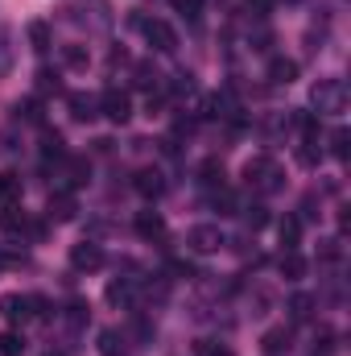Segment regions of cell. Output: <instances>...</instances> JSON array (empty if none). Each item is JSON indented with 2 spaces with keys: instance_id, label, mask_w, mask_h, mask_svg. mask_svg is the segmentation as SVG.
<instances>
[{
  "instance_id": "1",
  "label": "cell",
  "mask_w": 351,
  "mask_h": 356,
  "mask_svg": "<svg viewBox=\"0 0 351 356\" xmlns=\"http://www.w3.org/2000/svg\"><path fill=\"white\" fill-rule=\"evenodd\" d=\"M244 182L248 186H257L261 195H273V191H281V170H277V162L273 158H252L248 166H244Z\"/></svg>"
},
{
  "instance_id": "2",
  "label": "cell",
  "mask_w": 351,
  "mask_h": 356,
  "mask_svg": "<svg viewBox=\"0 0 351 356\" xmlns=\"http://www.w3.org/2000/svg\"><path fill=\"white\" fill-rule=\"evenodd\" d=\"M310 104L318 112H343L348 108V83L343 79H318L310 91Z\"/></svg>"
},
{
  "instance_id": "3",
  "label": "cell",
  "mask_w": 351,
  "mask_h": 356,
  "mask_svg": "<svg viewBox=\"0 0 351 356\" xmlns=\"http://www.w3.org/2000/svg\"><path fill=\"white\" fill-rule=\"evenodd\" d=\"M99 112L108 116V120H116V124H124L128 116H132V99H128V91L120 88H108L99 95Z\"/></svg>"
},
{
  "instance_id": "4",
  "label": "cell",
  "mask_w": 351,
  "mask_h": 356,
  "mask_svg": "<svg viewBox=\"0 0 351 356\" xmlns=\"http://www.w3.org/2000/svg\"><path fill=\"white\" fill-rule=\"evenodd\" d=\"M186 245H190V253H219L223 232H219L215 224H198V228L186 232Z\"/></svg>"
},
{
  "instance_id": "5",
  "label": "cell",
  "mask_w": 351,
  "mask_h": 356,
  "mask_svg": "<svg viewBox=\"0 0 351 356\" xmlns=\"http://www.w3.org/2000/svg\"><path fill=\"white\" fill-rule=\"evenodd\" d=\"M141 29H145V38H149V46H153V50H162V54L178 50V33H174V25H166V21H145Z\"/></svg>"
},
{
  "instance_id": "6",
  "label": "cell",
  "mask_w": 351,
  "mask_h": 356,
  "mask_svg": "<svg viewBox=\"0 0 351 356\" xmlns=\"http://www.w3.org/2000/svg\"><path fill=\"white\" fill-rule=\"evenodd\" d=\"M71 266L79 269V273H95V269L103 266V249H99V245H91V241L75 245V249H71Z\"/></svg>"
},
{
  "instance_id": "7",
  "label": "cell",
  "mask_w": 351,
  "mask_h": 356,
  "mask_svg": "<svg viewBox=\"0 0 351 356\" xmlns=\"http://www.w3.org/2000/svg\"><path fill=\"white\" fill-rule=\"evenodd\" d=\"M137 195H145V199H157L162 191H166V178H162V170H137Z\"/></svg>"
},
{
  "instance_id": "8",
  "label": "cell",
  "mask_w": 351,
  "mask_h": 356,
  "mask_svg": "<svg viewBox=\"0 0 351 356\" xmlns=\"http://www.w3.org/2000/svg\"><path fill=\"white\" fill-rule=\"evenodd\" d=\"M268 79H273L277 88H289V83L298 79V63H293V58H273V63H268Z\"/></svg>"
},
{
  "instance_id": "9",
  "label": "cell",
  "mask_w": 351,
  "mask_h": 356,
  "mask_svg": "<svg viewBox=\"0 0 351 356\" xmlns=\"http://www.w3.org/2000/svg\"><path fill=\"white\" fill-rule=\"evenodd\" d=\"M137 232H141L145 241H162V236H166V220H162L157 211H141V216H137Z\"/></svg>"
},
{
  "instance_id": "10",
  "label": "cell",
  "mask_w": 351,
  "mask_h": 356,
  "mask_svg": "<svg viewBox=\"0 0 351 356\" xmlns=\"http://www.w3.org/2000/svg\"><path fill=\"white\" fill-rule=\"evenodd\" d=\"M71 116H75V120H95V116H99V99L87 95V91H75V95H71Z\"/></svg>"
},
{
  "instance_id": "11",
  "label": "cell",
  "mask_w": 351,
  "mask_h": 356,
  "mask_svg": "<svg viewBox=\"0 0 351 356\" xmlns=\"http://www.w3.org/2000/svg\"><path fill=\"white\" fill-rule=\"evenodd\" d=\"M25 228H29L25 207H21V203H8V207L0 211V232H25Z\"/></svg>"
},
{
  "instance_id": "12",
  "label": "cell",
  "mask_w": 351,
  "mask_h": 356,
  "mask_svg": "<svg viewBox=\"0 0 351 356\" xmlns=\"http://www.w3.org/2000/svg\"><path fill=\"white\" fill-rule=\"evenodd\" d=\"M277 269H281V277L298 282V277H306V257H302L298 249H285V253H281V261H277Z\"/></svg>"
},
{
  "instance_id": "13",
  "label": "cell",
  "mask_w": 351,
  "mask_h": 356,
  "mask_svg": "<svg viewBox=\"0 0 351 356\" xmlns=\"http://www.w3.org/2000/svg\"><path fill=\"white\" fill-rule=\"evenodd\" d=\"M289 327H273V332H264V340H261V348L268 356H281V353H289Z\"/></svg>"
},
{
  "instance_id": "14",
  "label": "cell",
  "mask_w": 351,
  "mask_h": 356,
  "mask_svg": "<svg viewBox=\"0 0 351 356\" xmlns=\"http://www.w3.org/2000/svg\"><path fill=\"white\" fill-rule=\"evenodd\" d=\"M0 203L8 207V203H21V175L17 170H4L0 175Z\"/></svg>"
},
{
  "instance_id": "15",
  "label": "cell",
  "mask_w": 351,
  "mask_h": 356,
  "mask_svg": "<svg viewBox=\"0 0 351 356\" xmlns=\"http://www.w3.org/2000/svg\"><path fill=\"white\" fill-rule=\"evenodd\" d=\"M75 211H79V207H75V199H71V195H54V199H50V220H54V224L75 220Z\"/></svg>"
},
{
  "instance_id": "16",
  "label": "cell",
  "mask_w": 351,
  "mask_h": 356,
  "mask_svg": "<svg viewBox=\"0 0 351 356\" xmlns=\"http://www.w3.org/2000/svg\"><path fill=\"white\" fill-rule=\"evenodd\" d=\"M277 236H281L285 249H293V245L302 241V220H298V216H285V220L277 224Z\"/></svg>"
},
{
  "instance_id": "17",
  "label": "cell",
  "mask_w": 351,
  "mask_h": 356,
  "mask_svg": "<svg viewBox=\"0 0 351 356\" xmlns=\"http://www.w3.org/2000/svg\"><path fill=\"white\" fill-rule=\"evenodd\" d=\"M289 319H293V323L314 319V298H310V294H293V298H289Z\"/></svg>"
},
{
  "instance_id": "18",
  "label": "cell",
  "mask_w": 351,
  "mask_h": 356,
  "mask_svg": "<svg viewBox=\"0 0 351 356\" xmlns=\"http://www.w3.org/2000/svg\"><path fill=\"white\" fill-rule=\"evenodd\" d=\"M223 162H219V158H207V162H203V166H198V182H203V186H223Z\"/></svg>"
},
{
  "instance_id": "19",
  "label": "cell",
  "mask_w": 351,
  "mask_h": 356,
  "mask_svg": "<svg viewBox=\"0 0 351 356\" xmlns=\"http://www.w3.org/2000/svg\"><path fill=\"white\" fill-rule=\"evenodd\" d=\"M87 63H91L87 46H62V67L67 71H87Z\"/></svg>"
},
{
  "instance_id": "20",
  "label": "cell",
  "mask_w": 351,
  "mask_h": 356,
  "mask_svg": "<svg viewBox=\"0 0 351 356\" xmlns=\"http://www.w3.org/2000/svg\"><path fill=\"white\" fill-rule=\"evenodd\" d=\"M348 154H351V133H348V129H335V133H331V158H339V162H343Z\"/></svg>"
},
{
  "instance_id": "21",
  "label": "cell",
  "mask_w": 351,
  "mask_h": 356,
  "mask_svg": "<svg viewBox=\"0 0 351 356\" xmlns=\"http://www.w3.org/2000/svg\"><path fill=\"white\" fill-rule=\"evenodd\" d=\"M293 124L302 129V137H306V141H318V116H314V112H298V116H293Z\"/></svg>"
},
{
  "instance_id": "22",
  "label": "cell",
  "mask_w": 351,
  "mask_h": 356,
  "mask_svg": "<svg viewBox=\"0 0 351 356\" xmlns=\"http://www.w3.org/2000/svg\"><path fill=\"white\" fill-rule=\"evenodd\" d=\"M29 42H33V50H50V25L46 21H33L29 25Z\"/></svg>"
},
{
  "instance_id": "23",
  "label": "cell",
  "mask_w": 351,
  "mask_h": 356,
  "mask_svg": "<svg viewBox=\"0 0 351 356\" xmlns=\"http://www.w3.org/2000/svg\"><path fill=\"white\" fill-rule=\"evenodd\" d=\"M67 319H71V327H83V323L91 319V307L83 302V298H75V302L67 307Z\"/></svg>"
},
{
  "instance_id": "24",
  "label": "cell",
  "mask_w": 351,
  "mask_h": 356,
  "mask_svg": "<svg viewBox=\"0 0 351 356\" xmlns=\"http://www.w3.org/2000/svg\"><path fill=\"white\" fill-rule=\"evenodd\" d=\"M99 353L103 356H124V340H120L116 332H103V336H99Z\"/></svg>"
},
{
  "instance_id": "25",
  "label": "cell",
  "mask_w": 351,
  "mask_h": 356,
  "mask_svg": "<svg viewBox=\"0 0 351 356\" xmlns=\"http://www.w3.org/2000/svg\"><path fill=\"white\" fill-rule=\"evenodd\" d=\"M194 356H236L228 344H215V340H198L194 344Z\"/></svg>"
},
{
  "instance_id": "26",
  "label": "cell",
  "mask_w": 351,
  "mask_h": 356,
  "mask_svg": "<svg viewBox=\"0 0 351 356\" xmlns=\"http://www.w3.org/2000/svg\"><path fill=\"white\" fill-rule=\"evenodd\" d=\"M42 154H46V158H62V137L46 129V133H42Z\"/></svg>"
},
{
  "instance_id": "27",
  "label": "cell",
  "mask_w": 351,
  "mask_h": 356,
  "mask_svg": "<svg viewBox=\"0 0 351 356\" xmlns=\"http://www.w3.org/2000/svg\"><path fill=\"white\" fill-rule=\"evenodd\" d=\"M0 353H4V356H21V353H25V340H21V336H12V332H4V336H0Z\"/></svg>"
},
{
  "instance_id": "28",
  "label": "cell",
  "mask_w": 351,
  "mask_h": 356,
  "mask_svg": "<svg viewBox=\"0 0 351 356\" xmlns=\"http://www.w3.org/2000/svg\"><path fill=\"white\" fill-rule=\"evenodd\" d=\"M318 158H323V149H318V141H306V145L298 149V162H302V166H318Z\"/></svg>"
},
{
  "instance_id": "29",
  "label": "cell",
  "mask_w": 351,
  "mask_h": 356,
  "mask_svg": "<svg viewBox=\"0 0 351 356\" xmlns=\"http://www.w3.org/2000/svg\"><path fill=\"white\" fill-rule=\"evenodd\" d=\"M244 224L257 232V228H264V224H268V211H264L261 203H257V207H248V211H244Z\"/></svg>"
},
{
  "instance_id": "30",
  "label": "cell",
  "mask_w": 351,
  "mask_h": 356,
  "mask_svg": "<svg viewBox=\"0 0 351 356\" xmlns=\"http://www.w3.org/2000/svg\"><path fill=\"white\" fill-rule=\"evenodd\" d=\"M17 116H25V120L42 124V104H37V99H25V104H17Z\"/></svg>"
},
{
  "instance_id": "31",
  "label": "cell",
  "mask_w": 351,
  "mask_h": 356,
  "mask_svg": "<svg viewBox=\"0 0 351 356\" xmlns=\"http://www.w3.org/2000/svg\"><path fill=\"white\" fill-rule=\"evenodd\" d=\"M132 298V286L128 282H112L108 286V302H128Z\"/></svg>"
},
{
  "instance_id": "32",
  "label": "cell",
  "mask_w": 351,
  "mask_h": 356,
  "mask_svg": "<svg viewBox=\"0 0 351 356\" xmlns=\"http://www.w3.org/2000/svg\"><path fill=\"white\" fill-rule=\"evenodd\" d=\"M87 175H91L87 158H71V182H75V186H83V182H87Z\"/></svg>"
},
{
  "instance_id": "33",
  "label": "cell",
  "mask_w": 351,
  "mask_h": 356,
  "mask_svg": "<svg viewBox=\"0 0 351 356\" xmlns=\"http://www.w3.org/2000/svg\"><path fill=\"white\" fill-rule=\"evenodd\" d=\"M137 88H157V71L153 67H137Z\"/></svg>"
},
{
  "instance_id": "34",
  "label": "cell",
  "mask_w": 351,
  "mask_h": 356,
  "mask_svg": "<svg viewBox=\"0 0 351 356\" xmlns=\"http://www.w3.org/2000/svg\"><path fill=\"white\" fill-rule=\"evenodd\" d=\"M174 4H178V13H182V17L198 21V8H203V0H174Z\"/></svg>"
},
{
  "instance_id": "35",
  "label": "cell",
  "mask_w": 351,
  "mask_h": 356,
  "mask_svg": "<svg viewBox=\"0 0 351 356\" xmlns=\"http://www.w3.org/2000/svg\"><path fill=\"white\" fill-rule=\"evenodd\" d=\"M318 257H323V261H339V241H323Z\"/></svg>"
},
{
  "instance_id": "36",
  "label": "cell",
  "mask_w": 351,
  "mask_h": 356,
  "mask_svg": "<svg viewBox=\"0 0 351 356\" xmlns=\"http://www.w3.org/2000/svg\"><path fill=\"white\" fill-rule=\"evenodd\" d=\"M37 88H42V91H58V75H50V71H37Z\"/></svg>"
},
{
  "instance_id": "37",
  "label": "cell",
  "mask_w": 351,
  "mask_h": 356,
  "mask_svg": "<svg viewBox=\"0 0 351 356\" xmlns=\"http://www.w3.org/2000/svg\"><path fill=\"white\" fill-rule=\"evenodd\" d=\"M268 4L273 0H248V8H257V13H268Z\"/></svg>"
}]
</instances>
